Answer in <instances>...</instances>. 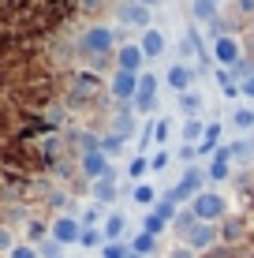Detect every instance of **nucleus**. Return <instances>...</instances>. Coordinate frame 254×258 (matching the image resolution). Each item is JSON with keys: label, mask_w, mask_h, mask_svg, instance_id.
<instances>
[{"label": "nucleus", "mask_w": 254, "mask_h": 258, "mask_svg": "<svg viewBox=\"0 0 254 258\" xmlns=\"http://www.w3.org/2000/svg\"><path fill=\"white\" fill-rule=\"evenodd\" d=\"M206 176L213 183H224V180H232V154H228V146H221L213 157H209V165H206Z\"/></svg>", "instance_id": "4468645a"}, {"label": "nucleus", "mask_w": 254, "mask_h": 258, "mask_svg": "<svg viewBox=\"0 0 254 258\" xmlns=\"http://www.w3.org/2000/svg\"><path fill=\"white\" fill-rule=\"evenodd\" d=\"M191 210H195L198 221H206V225H221L224 217H228V199H224L221 191H202L191 199Z\"/></svg>", "instance_id": "20e7f679"}, {"label": "nucleus", "mask_w": 254, "mask_h": 258, "mask_svg": "<svg viewBox=\"0 0 254 258\" xmlns=\"http://www.w3.org/2000/svg\"><path fill=\"white\" fill-rule=\"evenodd\" d=\"M172 139V120L168 116H157L153 120V142H157V150H164V142Z\"/></svg>", "instance_id": "c756f323"}, {"label": "nucleus", "mask_w": 254, "mask_h": 258, "mask_svg": "<svg viewBox=\"0 0 254 258\" xmlns=\"http://www.w3.org/2000/svg\"><path fill=\"white\" fill-rule=\"evenodd\" d=\"M8 258H38V247H30V243H15Z\"/></svg>", "instance_id": "a19ab883"}, {"label": "nucleus", "mask_w": 254, "mask_h": 258, "mask_svg": "<svg viewBox=\"0 0 254 258\" xmlns=\"http://www.w3.org/2000/svg\"><path fill=\"white\" fill-rule=\"evenodd\" d=\"M168 258H198V254L191 251V247H183V243H180V247H172V251H168Z\"/></svg>", "instance_id": "c03bdc74"}, {"label": "nucleus", "mask_w": 254, "mask_h": 258, "mask_svg": "<svg viewBox=\"0 0 254 258\" xmlns=\"http://www.w3.org/2000/svg\"><path fill=\"white\" fill-rule=\"evenodd\" d=\"M146 172H150V157H146V154H135V157L127 161V180H131V183H142Z\"/></svg>", "instance_id": "cd10ccee"}, {"label": "nucleus", "mask_w": 254, "mask_h": 258, "mask_svg": "<svg viewBox=\"0 0 254 258\" xmlns=\"http://www.w3.org/2000/svg\"><path fill=\"white\" fill-rule=\"evenodd\" d=\"M138 45H142L146 60H157V56H164V52H168V38H164V34L157 30V26H150V30H142Z\"/></svg>", "instance_id": "f3484780"}, {"label": "nucleus", "mask_w": 254, "mask_h": 258, "mask_svg": "<svg viewBox=\"0 0 254 258\" xmlns=\"http://www.w3.org/2000/svg\"><path fill=\"white\" fill-rule=\"evenodd\" d=\"M135 94H138V75H135V71H120L116 68V75H112V83H109V97L116 105H131Z\"/></svg>", "instance_id": "1a4fd4ad"}, {"label": "nucleus", "mask_w": 254, "mask_h": 258, "mask_svg": "<svg viewBox=\"0 0 254 258\" xmlns=\"http://www.w3.org/2000/svg\"><path fill=\"white\" fill-rule=\"evenodd\" d=\"M38 258H64V243H56V239H41L38 243Z\"/></svg>", "instance_id": "f704fd0d"}, {"label": "nucleus", "mask_w": 254, "mask_h": 258, "mask_svg": "<svg viewBox=\"0 0 254 258\" xmlns=\"http://www.w3.org/2000/svg\"><path fill=\"white\" fill-rule=\"evenodd\" d=\"M250 236V221L247 217H224L221 221V243L224 247H239Z\"/></svg>", "instance_id": "ddd939ff"}, {"label": "nucleus", "mask_w": 254, "mask_h": 258, "mask_svg": "<svg viewBox=\"0 0 254 258\" xmlns=\"http://www.w3.org/2000/svg\"><path fill=\"white\" fill-rule=\"evenodd\" d=\"M105 101V79L90 68H71L64 75V105L71 112H86V109H98Z\"/></svg>", "instance_id": "f257e3e1"}, {"label": "nucleus", "mask_w": 254, "mask_h": 258, "mask_svg": "<svg viewBox=\"0 0 254 258\" xmlns=\"http://www.w3.org/2000/svg\"><path fill=\"white\" fill-rule=\"evenodd\" d=\"M131 202L153 210L157 206V187H150V183H131Z\"/></svg>", "instance_id": "5701e85b"}, {"label": "nucleus", "mask_w": 254, "mask_h": 258, "mask_svg": "<svg viewBox=\"0 0 254 258\" xmlns=\"http://www.w3.org/2000/svg\"><path fill=\"white\" fill-rule=\"evenodd\" d=\"M101 236H105V243H120V239L127 236V217L120 210H112L109 217L101 221Z\"/></svg>", "instance_id": "6ab92c4d"}, {"label": "nucleus", "mask_w": 254, "mask_h": 258, "mask_svg": "<svg viewBox=\"0 0 254 258\" xmlns=\"http://www.w3.org/2000/svg\"><path fill=\"white\" fill-rule=\"evenodd\" d=\"M168 165H172V154H168V150H157V154H150V172H164Z\"/></svg>", "instance_id": "e433bc0d"}, {"label": "nucleus", "mask_w": 254, "mask_h": 258, "mask_svg": "<svg viewBox=\"0 0 254 258\" xmlns=\"http://www.w3.org/2000/svg\"><path fill=\"white\" fill-rule=\"evenodd\" d=\"M195 75H198V68H191V64H183V60H180V64H172V68H168L164 83H168L176 94H187V90H191V83H195Z\"/></svg>", "instance_id": "2eb2a0df"}, {"label": "nucleus", "mask_w": 254, "mask_h": 258, "mask_svg": "<svg viewBox=\"0 0 254 258\" xmlns=\"http://www.w3.org/2000/svg\"><path fill=\"white\" fill-rule=\"evenodd\" d=\"M78 247H86V251H94V247H105L101 228H82V236H78Z\"/></svg>", "instance_id": "72a5a7b5"}, {"label": "nucleus", "mask_w": 254, "mask_h": 258, "mask_svg": "<svg viewBox=\"0 0 254 258\" xmlns=\"http://www.w3.org/2000/svg\"><path fill=\"white\" fill-rule=\"evenodd\" d=\"M206 180H209V176H206V168L187 165V168H183V176H180V183L164 191V199H172L176 206H183V202H191L195 195H202V191H206Z\"/></svg>", "instance_id": "7ed1b4c3"}, {"label": "nucleus", "mask_w": 254, "mask_h": 258, "mask_svg": "<svg viewBox=\"0 0 254 258\" xmlns=\"http://www.w3.org/2000/svg\"><path fill=\"white\" fill-rule=\"evenodd\" d=\"M195 225H198V217H195V210H191V206L176 213V221H172V232L180 236V243H183V239L191 236V228H195Z\"/></svg>", "instance_id": "b1692460"}, {"label": "nucleus", "mask_w": 254, "mask_h": 258, "mask_svg": "<svg viewBox=\"0 0 254 258\" xmlns=\"http://www.w3.org/2000/svg\"><path fill=\"white\" fill-rule=\"evenodd\" d=\"M202 105H206V97L198 94V90H187V94H180V112L183 116H198V112H202Z\"/></svg>", "instance_id": "393cba45"}, {"label": "nucleus", "mask_w": 254, "mask_h": 258, "mask_svg": "<svg viewBox=\"0 0 254 258\" xmlns=\"http://www.w3.org/2000/svg\"><path fill=\"white\" fill-rule=\"evenodd\" d=\"M239 90H243V97H247V101H254V71L239 83Z\"/></svg>", "instance_id": "37998d69"}, {"label": "nucleus", "mask_w": 254, "mask_h": 258, "mask_svg": "<svg viewBox=\"0 0 254 258\" xmlns=\"http://www.w3.org/2000/svg\"><path fill=\"white\" fill-rule=\"evenodd\" d=\"M135 127H138V120H135V112H131V105H116L112 109V135H120V139H131L135 135Z\"/></svg>", "instance_id": "dca6fc26"}, {"label": "nucleus", "mask_w": 254, "mask_h": 258, "mask_svg": "<svg viewBox=\"0 0 254 258\" xmlns=\"http://www.w3.org/2000/svg\"><path fill=\"white\" fill-rule=\"evenodd\" d=\"M209 4H217V8H221V4H228V0H209Z\"/></svg>", "instance_id": "09e8293b"}, {"label": "nucleus", "mask_w": 254, "mask_h": 258, "mask_svg": "<svg viewBox=\"0 0 254 258\" xmlns=\"http://www.w3.org/2000/svg\"><path fill=\"white\" fill-rule=\"evenodd\" d=\"M213 60L217 68H235L243 60V45L235 34H221V38H213Z\"/></svg>", "instance_id": "9d476101"}, {"label": "nucleus", "mask_w": 254, "mask_h": 258, "mask_svg": "<svg viewBox=\"0 0 254 258\" xmlns=\"http://www.w3.org/2000/svg\"><path fill=\"white\" fill-rule=\"evenodd\" d=\"M138 4H142V8H157L161 0H138Z\"/></svg>", "instance_id": "49530a36"}, {"label": "nucleus", "mask_w": 254, "mask_h": 258, "mask_svg": "<svg viewBox=\"0 0 254 258\" xmlns=\"http://www.w3.org/2000/svg\"><path fill=\"white\" fill-rule=\"evenodd\" d=\"M116 199H120V187H116V168H112L109 176L94 180V202H98V206H112Z\"/></svg>", "instance_id": "a211bd4d"}, {"label": "nucleus", "mask_w": 254, "mask_h": 258, "mask_svg": "<svg viewBox=\"0 0 254 258\" xmlns=\"http://www.w3.org/2000/svg\"><path fill=\"white\" fill-rule=\"evenodd\" d=\"M12 247H15V239H12V225H0V254H12Z\"/></svg>", "instance_id": "ea45409f"}, {"label": "nucleus", "mask_w": 254, "mask_h": 258, "mask_svg": "<svg viewBox=\"0 0 254 258\" xmlns=\"http://www.w3.org/2000/svg\"><path fill=\"white\" fill-rule=\"evenodd\" d=\"M49 232H52V225H45V221H38V217L26 221V243L30 247H38L41 239H49Z\"/></svg>", "instance_id": "bb28decb"}, {"label": "nucleus", "mask_w": 254, "mask_h": 258, "mask_svg": "<svg viewBox=\"0 0 254 258\" xmlns=\"http://www.w3.org/2000/svg\"><path fill=\"white\" fill-rule=\"evenodd\" d=\"M217 243H221V225H206V221H198V225L191 228V236L183 239V247H191L195 254H202V251L209 254Z\"/></svg>", "instance_id": "423d86ee"}, {"label": "nucleus", "mask_w": 254, "mask_h": 258, "mask_svg": "<svg viewBox=\"0 0 254 258\" xmlns=\"http://www.w3.org/2000/svg\"><path fill=\"white\" fill-rule=\"evenodd\" d=\"M124 146H127V139L112 135V131H109V135H101V154L109 157V161H112V157H120V154H124Z\"/></svg>", "instance_id": "c85d7f7f"}, {"label": "nucleus", "mask_w": 254, "mask_h": 258, "mask_svg": "<svg viewBox=\"0 0 254 258\" xmlns=\"http://www.w3.org/2000/svg\"><path fill=\"white\" fill-rule=\"evenodd\" d=\"M180 210H183V206H176V202H172V199H164V195L157 199V206H153L157 217H164V221H168V228H172V221H176V213H180Z\"/></svg>", "instance_id": "2f4dec72"}, {"label": "nucleus", "mask_w": 254, "mask_h": 258, "mask_svg": "<svg viewBox=\"0 0 254 258\" xmlns=\"http://www.w3.org/2000/svg\"><path fill=\"white\" fill-rule=\"evenodd\" d=\"M239 12L243 15H254V0H239Z\"/></svg>", "instance_id": "a18cd8bd"}, {"label": "nucleus", "mask_w": 254, "mask_h": 258, "mask_svg": "<svg viewBox=\"0 0 254 258\" xmlns=\"http://www.w3.org/2000/svg\"><path fill=\"white\" fill-rule=\"evenodd\" d=\"M157 86H161V79H157L153 71H142V75H138V94H135V101H131V109L135 112H153L157 109Z\"/></svg>", "instance_id": "6e6552de"}, {"label": "nucleus", "mask_w": 254, "mask_h": 258, "mask_svg": "<svg viewBox=\"0 0 254 258\" xmlns=\"http://www.w3.org/2000/svg\"><path fill=\"white\" fill-rule=\"evenodd\" d=\"M142 64H146V52L138 41H127V45L116 49V68L120 71H135V75H142Z\"/></svg>", "instance_id": "f8f14e48"}, {"label": "nucleus", "mask_w": 254, "mask_h": 258, "mask_svg": "<svg viewBox=\"0 0 254 258\" xmlns=\"http://www.w3.org/2000/svg\"><path fill=\"white\" fill-rule=\"evenodd\" d=\"M127 258H142V254H135V251H127Z\"/></svg>", "instance_id": "8fccbe9b"}, {"label": "nucleus", "mask_w": 254, "mask_h": 258, "mask_svg": "<svg viewBox=\"0 0 254 258\" xmlns=\"http://www.w3.org/2000/svg\"><path fill=\"white\" fill-rule=\"evenodd\" d=\"M228 154H232V165H235V161H239V165H250V161H254L250 139H235V142H228Z\"/></svg>", "instance_id": "a878e982"}, {"label": "nucleus", "mask_w": 254, "mask_h": 258, "mask_svg": "<svg viewBox=\"0 0 254 258\" xmlns=\"http://www.w3.org/2000/svg\"><path fill=\"white\" fill-rule=\"evenodd\" d=\"M247 221H254V195H250V210H247Z\"/></svg>", "instance_id": "de8ad7c7"}, {"label": "nucleus", "mask_w": 254, "mask_h": 258, "mask_svg": "<svg viewBox=\"0 0 254 258\" xmlns=\"http://www.w3.org/2000/svg\"><path fill=\"white\" fill-rule=\"evenodd\" d=\"M78 221H82V228H98L101 225V206H98V202H90V206L78 213Z\"/></svg>", "instance_id": "c9c22d12"}, {"label": "nucleus", "mask_w": 254, "mask_h": 258, "mask_svg": "<svg viewBox=\"0 0 254 258\" xmlns=\"http://www.w3.org/2000/svg\"><path fill=\"white\" fill-rule=\"evenodd\" d=\"M78 172H82V180H101V176H109L112 172V161L101 154V150H94V154H82L78 157Z\"/></svg>", "instance_id": "9b49d317"}, {"label": "nucleus", "mask_w": 254, "mask_h": 258, "mask_svg": "<svg viewBox=\"0 0 254 258\" xmlns=\"http://www.w3.org/2000/svg\"><path fill=\"white\" fill-rule=\"evenodd\" d=\"M180 161H187V165H195V157H198V146H180Z\"/></svg>", "instance_id": "79ce46f5"}, {"label": "nucleus", "mask_w": 254, "mask_h": 258, "mask_svg": "<svg viewBox=\"0 0 254 258\" xmlns=\"http://www.w3.org/2000/svg\"><path fill=\"white\" fill-rule=\"evenodd\" d=\"M232 123L239 131H250V135H254V109H250V105H239V109L232 112Z\"/></svg>", "instance_id": "7c9ffc66"}, {"label": "nucleus", "mask_w": 254, "mask_h": 258, "mask_svg": "<svg viewBox=\"0 0 254 258\" xmlns=\"http://www.w3.org/2000/svg\"><path fill=\"white\" fill-rule=\"evenodd\" d=\"M164 228H168V221H164V217H157L153 210L146 213V221H142V232H150V236H157V239H161V232H164Z\"/></svg>", "instance_id": "473e14b6"}, {"label": "nucleus", "mask_w": 254, "mask_h": 258, "mask_svg": "<svg viewBox=\"0 0 254 258\" xmlns=\"http://www.w3.org/2000/svg\"><path fill=\"white\" fill-rule=\"evenodd\" d=\"M75 52L90 64V71H101L116 60V30L112 26H101V23H94V26H86L82 34H78V41H75Z\"/></svg>", "instance_id": "f03ea898"}, {"label": "nucleus", "mask_w": 254, "mask_h": 258, "mask_svg": "<svg viewBox=\"0 0 254 258\" xmlns=\"http://www.w3.org/2000/svg\"><path fill=\"white\" fill-rule=\"evenodd\" d=\"M127 247H131V251H135V254L150 258V254H153V251H157V247H161V243H157V236H150V232H135V236L127 239Z\"/></svg>", "instance_id": "4be33fe9"}, {"label": "nucleus", "mask_w": 254, "mask_h": 258, "mask_svg": "<svg viewBox=\"0 0 254 258\" xmlns=\"http://www.w3.org/2000/svg\"><path fill=\"white\" fill-rule=\"evenodd\" d=\"M191 15H195V23L213 26L217 19H221V8H217V4H209V0H191Z\"/></svg>", "instance_id": "aec40b11"}, {"label": "nucleus", "mask_w": 254, "mask_h": 258, "mask_svg": "<svg viewBox=\"0 0 254 258\" xmlns=\"http://www.w3.org/2000/svg\"><path fill=\"white\" fill-rule=\"evenodd\" d=\"M112 12H116V23L120 26H135V30H150V26H153L150 8H142L138 0H120Z\"/></svg>", "instance_id": "39448f33"}, {"label": "nucleus", "mask_w": 254, "mask_h": 258, "mask_svg": "<svg viewBox=\"0 0 254 258\" xmlns=\"http://www.w3.org/2000/svg\"><path fill=\"white\" fill-rule=\"evenodd\" d=\"M180 139H183V146H198V142L206 139V120L191 116V120H187V123L180 127Z\"/></svg>", "instance_id": "412c9836"}, {"label": "nucleus", "mask_w": 254, "mask_h": 258, "mask_svg": "<svg viewBox=\"0 0 254 258\" xmlns=\"http://www.w3.org/2000/svg\"><path fill=\"white\" fill-rule=\"evenodd\" d=\"M56 243L64 247H78V236H82V221L75 217V213H60V217H52V232H49Z\"/></svg>", "instance_id": "0eeeda50"}, {"label": "nucleus", "mask_w": 254, "mask_h": 258, "mask_svg": "<svg viewBox=\"0 0 254 258\" xmlns=\"http://www.w3.org/2000/svg\"><path fill=\"white\" fill-rule=\"evenodd\" d=\"M45 206H52V210H64V206H67V191H64V187H52V191L45 195Z\"/></svg>", "instance_id": "4c0bfd02"}, {"label": "nucleus", "mask_w": 254, "mask_h": 258, "mask_svg": "<svg viewBox=\"0 0 254 258\" xmlns=\"http://www.w3.org/2000/svg\"><path fill=\"white\" fill-rule=\"evenodd\" d=\"M127 251H131V247L124 243V239H120V243H105L101 247V258H127Z\"/></svg>", "instance_id": "58836bf2"}]
</instances>
